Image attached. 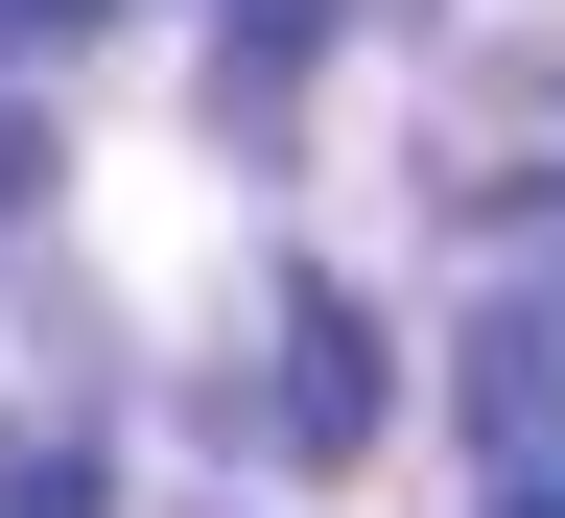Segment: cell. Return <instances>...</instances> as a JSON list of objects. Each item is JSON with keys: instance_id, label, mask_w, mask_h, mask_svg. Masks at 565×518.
I'll return each mask as SVG.
<instances>
[{"instance_id": "6da1fadb", "label": "cell", "mask_w": 565, "mask_h": 518, "mask_svg": "<svg viewBox=\"0 0 565 518\" xmlns=\"http://www.w3.org/2000/svg\"><path fill=\"white\" fill-rule=\"evenodd\" d=\"M282 424H307V472L353 448V424H377V330H353L330 283H307V307H282Z\"/></svg>"}, {"instance_id": "3957f363", "label": "cell", "mask_w": 565, "mask_h": 518, "mask_svg": "<svg viewBox=\"0 0 565 518\" xmlns=\"http://www.w3.org/2000/svg\"><path fill=\"white\" fill-rule=\"evenodd\" d=\"M24 189H47V118H24V95H0V212H24Z\"/></svg>"}, {"instance_id": "7a4b0ae2", "label": "cell", "mask_w": 565, "mask_h": 518, "mask_svg": "<svg viewBox=\"0 0 565 518\" xmlns=\"http://www.w3.org/2000/svg\"><path fill=\"white\" fill-rule=\"evenodd\" d=\"M71 24H118V0H0V47H71Z\"/></svg>"}]
</instances>
